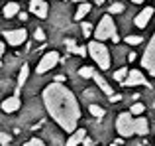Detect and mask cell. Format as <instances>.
I'll return each instance as SVG.
<instances>
[{
  "label": "cell",
  "instance_id": "cell-1",
  "mask_svg": "<svg viewBox=\"0 0 155 146\" xmlns=\"http://www.w3.org/2000/svg\"><path fill=\"white\" fill-rule=\"evenodd\" d=\"M43 105L51 115V119L65 132H73L77 128V123L81 119L79 101L63 83L53 81L43 89Z\"/></svg>",
  "mask_w": 155,
  "mask_h": 146
},
{
  "label": "cell",
  "instance_id": "cell-2",
  "mask_svg": "<svg viewBox=\"0 0 155 146\" xmlns=\"http://www.w3.org/2000/svg\"><path fill=\"white\" fill-rule=\"evenodd\" d=\"M87 51H88V55H91L92 59L96 61V65L100 67V69H110V51H108V47L104 46L102 42H91L88 43V47H87Z\"/></svg>",
  "mask_w": 155,
  "mask_h": 146
},
{
  "label": "cell",
  "instance_id": "cell-3",
  "mask_svg": "<svg viewBox=\"0 0 155 146\" xmlns=\"http://www.w3.org/2000/svg\"><path fill=\"white\" fill-rule=\"evenodd\" d=\"M114 34H116V24H114L112 16H110V14L102 16V18H100V22H98V26H96V30H94V40L104 42V40L112 38Z\"/></svg>",
  "mask_w": 155,
  "mask_h": 146
},
{
  "label": "cell",
  "instance_id": "cell-4",
  "mask_svg": "<svg viewBox=\"0 0 155 146\" xmlns=\"http://www.w3.org/2000/svg\"><path fill=\"white\" fill-rule=\"evenodd\" d=\"M116 130L120 136H124V138H130V136L136 134V130H134V116L132 113H120L116 119Z\"/></svg>",
  "mask_w": 155,
  "mask_h": 146
},
{
  "label": "cell",
  "instance_id": "cell-5",
  "mask_svg": "<svg viewBox=\"0 0 155 146\" xmlns=\"http://www.w3.org/2000/svg\"><path fill=\"white\" fill-rule=\"evenodd\" d=\"M59 63V54L57 51H47L45 55L41 57V61L38 63V67H35V73H47L49 69H53V67Z\"/></svg>",
  "mask_w": 155,
  "mask_h": 146
},
{
  "label": "cell",
  "instance_id": "cell-6",
  "mask_svg": "<svg viewBox=\"0 0 155 146\" xmlns=\"http://www.w3.org/2000/svg\"><path fill=\"white\" fill-rule=\"evenodd\" d=\"M141 65H143V69H147V71L155 77V34H153L151 42H149L147 50H145V54H143Z\"/></svg>",
  "mask_w": 155,
  "mask_h": 146
},
{
  "label": "cell",
  "instance_id": "cell-7",
  "mask_svg": "<svg viewBox=\"0 0 155 146\" xmlns=\"http://www.w3.org/2000/svg\"><path fill=\"white\" fill-rule=\"evenodd\" d=\"M28 38V32L24 28H16V30H6L4 32V42H8L10 46H22Z\"/></svg>",
  "mask_w": 155,
  "mask_h": 146
},
{
  "label": "cell",
  "instance_id": "cell-8",
  "mask_svg": "<svg viewBox=\"0 0 155 146\" xmlns=\"http://www.w3.org/2000/svg\"><path fill=\"white\" fill-rule=\"evenodd\" d=\"M122 85H126V87H136V85L149 87V83H147V79H145V75H143L140 69H130L128 75H126V79L122 81Z\"/></svg>",
  "mask_w": 155,
  "mask_h": 146
},
{
  "label": "cell",
  "instance_id": "cell-9",
  "mask_svg": "<svg viewBox=\"0 0 155 146\" xmlns=\"http://www.w3.org/2000/svg\"><path fill=\"white\" fill-rule=\"evenodd\" d=\"M30 12L35 14L38 18H47L49 14V6L45 0H30Z\"/></svg>",
  "mask_w": 155,
  "mask_h": 146
},
{
  "label": "cell",
  "instance_id": "cell-10",
  "mask_svg": "<svg viewBox=\"0 0 155 146\" xmlns=\"http://www.w3.org/2000/svg\"><path fill=\"white\" fill-rule=\"evenodd\" d=\"M153 12H155V8H151V6L143 8V10H141L140 14L136 16V18H134V24H136V28H141V30H143V28L149 24V20L153 18Z\"/></svg>",
  "mask_w": 155,
  "mask_h": 146
},
{
  "label": "cell",
  "instance_id": "cell-11",
  "mask_svg": "<svg viewBox=\"0 0 155 146\" xmlns=\"http://www.w3.org/2000/svg\"><path fill=\"white\" fill-rule=\"evenodd\" d=\"M20 105H22V101H20V95H14V97H8V99L2 101V111L4 113H16L20 109Z\"/></svg>",
  "mask_w": 155,
  "mask_h": 146
},
{
  "label": "cell",
  "instance_id": "cell-12",
  "mask_svg": "<svg viewBox=\"0 0 155 146\" xmlns=\"http://www.w3.org/2000/svg\"><path fill=\"white\" fill-rule=\"evenodd\" d=\"M134 130H136V134H140V136H145L149 132V124H147V120H145V116H136L134 119Z\"/></svg>",
  "mask_w": 155,
  "mask_h": 146
},
{
  "label": "cell",
  "instance_id": "cell-13",
  "mask_svg": "<svg viewBox=\"0 0 155 146\" xmlns=\"http://www.w3.org/2000/svg\"><path fill=\"white\" fill-rule=\"evenodd\" d=\"M84 136H87V130H84V128H75V130L71 132V136L67 138V146H79L84 140Z\"/></svg>",
  "mask_w": 155,
  "mask_h": 146
},
{
  "label": "cell",
  "instance_id": "cell-14",
  "mask_svg": "<svg viewBox=\"0 0 155 146\" xmlns=\"http://www.w3.org/2000/svg\"><path fill=\"white\" fill-rule=\"evenodd\" d=\"M18 12H20L18 2H6V6L2 8V16H4V18H14Z\"/></svg>",
  "mask_w": 155,
  "mask_h": 146
},
{
  "label": "cell",
  "instance_id": "cell-15",
  "mask_svg": "<svg viewBox=\"0 0 155 146\" xmlns=\"http://www.w3.org/2000/svg\"><path fill=\"white\" fill-rule=\"evenodd\" d=\"M92 79L96 81V85H98V87L102 89V91L106 93V95H108V97H112V87L108 85V81H106L104 77L100 75V73H94V75H92Z\"/></svg>",
  "mask_w": 155,
  "mask_h": 146
},
{
  "label": "cell",
  "instance_id": "cell-16",
  "mask_svg": "<svg viewBox=\"0 0 155 146\" xmlns=\"http://www.w3.org/2000/svg\"><path fill=\"white\" fill-rule=\"evenodd\" d=\"M88 12H91V4H88V2H81V4H79V8H77V12H75V20L79 22V20H81V18H84Z\"/></svg>",
  "mask_w": 155,
  "mask_h": 146
},
{
  "label": "cell",
  "instance_id": "cell-17",
  "mask_svg": "<svg viewBox=\"0 0 155 146\" xmlns=\"http://www.w3.org/2000/svg\"><path fill=\"white\" fill-rule=\"evenodd\" d=\"M28 75H30V65H28V63H24L22 69H20V73H18V89L28 81Z\"/></svg>",
  "mask_w": 155,
  "mask_h": 146
},
{
  "label": "cell",
  "instance_id": "cell-18",
  "mask_svg": "<svg viewBox=\"0 0 155 146\" xmlns=\"http://www.w3.org/2000/svg\"><path fill=\"white\" fill-rule=\"evenodd\" d=\"M88 111H91V115L92 116H96V119H104V109L102 107H98V105H91V107H88Z\"/></svg>",
  "mask_w": 155,
  "mask_h": 146
},
{
  "label": "cell",
  "instance_id": "cell-19",
  "mask_svg": "<svg viewBox=\"0 0 155 146\" xmlns=\"http://www.w3.org/2000/svg\"><path fill=\"white\" fill-rule=\"evenodd\" d=\"M143 105L141 103H136V105H132V109H130V113H132V116H140V115H143Z\"/></svg>",
  "mask_w": 155,
  "mask_h": 146
},
{
  "label": "cell",
  "instance_id": "cell-20",
  "mask_svg": "<svg viewBox=\"0 0 155 146\" xmlns=\"http://www.w3.org/2000/svg\"><path fill=\"white\" fill-rule=\"evenodd\" d=\"M110 16L112 14H120V12H124V4L122 2H114V4H110Z\"/></svg>",
  "mask_w": 155,
  "mask_h": 146
},
{
  "label": "cell",
  "instance_id": "cell-21",
  "mask_svg": "<svg viewBox=\"0 0 155 146\" xmlns=\"http://www.w3.org/2000/svg\"><path fill=\"white\" fill-rule=\"evenodd\" d=\"M124 42H126V43H130V46H137V43L143 42V38H141V36H126Z\"/></svg>",
  "mask_w": 155,
  "mask_h": 146
},
{
  "label": "cell",
  "instance_id": "cell-22",
  "mask_svg": "<svg viewBox=\"0 0 155 146\" xmlns=\"http://www.w3.org/2000/svg\"><path fill=\"white\" fill-rule=\"evenodd\" d=\"M126 75H128V69H126V67H122V69H118L116 73H112V77H114L116 81H120V83L126 79Z\"/></svg>",
  "mask_w": 155,
  "mask_h": 146
},
{
  "label": "cell",
  "instance_id": "cell-23",
  "mask_svg": "<svg viewBox=\"0 0 155 146\" xmlns=\"http://www.w3.org/2000/svg\"><path fill=\"white\" fill-rule=\"evenodd\" d=\"M79 73H81V77H84V79H91V77L94 75V69H92V67H81Z\"/></svg>",
  "mask_w": 155,
  "mask_h": 146
},
{
  "label": "cell",
  "instance_id": "cell-24",
  "mask_svg": "<svg viewBox=\"0 0 155 146\" xmlns=\"http://www.w3.org/2000/svg\"><path fill=\"white\" fill-rule=\"evenodd\" d=\"M81 28H83V36H84V38H88V36L92 34V24L83 22V24H81Z\"/></svg>",
  "mask_w": 155,
  "mask_h": 146
},
{
  "label": "cell",
  "instance_id": "cell-25",
  "mask_svg": "<svg viewBox=\"0 0 155 146\" xmlns=\"http://www.w3.org/2000/svg\"><path fill=\"white\" fill-rule=\"evenodd\" d=\"M10 142H12V136H10V134H6L4 130H0V144L6 146V144H10Z\"/></svg>",
  "mask_w": 155,
  "mask_h": 146
},
{
  "label": "cell",
  "instance_id": "cell-26",
  "mask_svg": "<svg viewBox=\"0 0 155 146\" xmlns=\"http://www.w3.org/2000/svg\"><path fill=\"white\" fill-rule=\"evenodd\" d=\"M34 38L38 40V42H43V40H45V32H43L41 28H38V30L34 32Z\"/></svg>",
  "mask_w": 155,
  "mask_h": 146
},
{
  "label": "cell",
  "instance_id": "cell-27",
  "mask_svg": "<svg viewBox=\"0 0 155 146\" xmlns=\"http://www.w3.org/2000/svg\"><path fill=\"white\" fill-rule=\"evenodd\" d=\"M24 146H45V144H43V140H39V138H31V140H28Z\"/></svg>",
  "mask_w": 155,
  "mask_h": 146
},
{
  "label": "cell",
  "instance_id": "cell-28",
  "mask_svg": "<svg viewBox=\"0 0 155 146\" xmlns=\"http://www.w3.org/2000/svg\"><path fill=\"white\" fill-rule=\"evenodd\" d=\"M65 43H67V47H69V51H73V50H75V40H65Z\"/></svg>",
  "mask_w": 155,
  "mask_h": 146
},
{
  "label": "cell",
  "instance_id": "cell-29",
  "mask_svg": "<svg viewBox=\"0 0 155 146\" xmlns=\"http://www.w3.org/2000/svg\"><path fill=\"white\" fill-rule=\"evenodd\" d=\"M73 54H77V55H84V54H87V50H84V47H75V50H73Z\"/></svg>",
  "mask_w": 155,
  "mask_h": 146
},
{
  "label": "cell",
  "instance_id": "cell-30",
  "mask_svg": "<svg viewBox=\"0 0 155 146\" xmlns=\"http://www.w3.org/2000/svg\"><path fill=\"white\" fill-rule=\"evenodd\" d=\"M83 144L84 146H94V142H92L91 138H88V136H84V140H83Z\"/></svg>",
  "mask_w": 155,
  "mask_h": 146
},
{
  "label": "cell",
  "instance_id": "cell-31",
  "mask_svg": "<svg viewBox=\"0 0 155 146\" xmlns=\"http://www.w3.org/2000/svg\"><path fill=\"white\" fill-rule=\"evenodd\" d=\"M2 55H4V42L0 40V65H2Z\"/></svg>",
  "mask_w": 155,
  "mask_h": 146
},
{
  "label": "cell",
  "instance_id": "cell-32",
  "mask_svg": "<svg viewBox=\"0 0 155 146\" xmlns=\"http://www.w3.org/2000/svg\"><path fill=\"white\" fill-rule=\"evenodd\" d=\"M18 14H20V20H28V14H26V12H18Z\"/></svg>",
  "mask_w": 155,
  "mask_h": 146
},
{
  "label": "cell",
  "instance_id": "cell-33",
  "mask_svg": "<svg viewBox=\"0 0 155 146\" xmlns=\"http://www.w3.org/2000/svg\"><path fill=\"white\" fill-rule=\"evenodd\" d=\"M55 81H57V83H63V81H65V75H57Z\"/></svg>",
  "mask_w": 155,
  "mask_h": 146
},
{
  "label": "cell",
  "instance_id": "cell-34",
  "mask_svg": "<svg viewBox=\"0 0 155 146\" xmlns=\"http://www.w3.org/2000/svg\"><path fill=\"white\" fill-rule=\"evenodd\" d=\"M112 42H114V43H116V42H120V36H118V34H114V36H112Z\"/></svg>",
  "mask_w": 155,
  "mask_h": 146
},
{
  "label": "cell",
  "instance_id": "cell-35",
  "mask_svg": "<svg viewBox=\"0 0 155 146\" xmlns=\"http://www.w3.org/2000/svg\"><path fill=\"white\" fill-rule=\"evenodd\" d=\"M132 2H136V4H141V2H143V0H132Z\"/></svg>",
  "mask_w": 155,
  "mask_h": 146
},
{
  "label": "cell",
  "instance_id": "cell-36",
  "mask_svg": "<svg viewBox=\"0 0 155 146\" xmlns=\"http://www.w3.org/2000/svg\"><path fill=\"white\" fill-rule=\"evenodd\" d=\"M110 146H120V144H116V142H112V144H110Z\"/></svg>",
  "mask_w": 155,
  "mask_h": 146
},
{
  "label": "cell",
  "instance_id": "cell-37",
  "mask_svg": "<svg viewBox=\"0 0 155 146\" xmlns=\"http://www.w3.org/2000/svg\"><path fill=\"white\" fill-rule=\"evenodd\" d=\"M81 2H87V0H79V4H81Z\"/></svg>",
  "mask_w": 155,
  "mask_h": 146
},
{
  "label": "cell",
  "instance_id": "cell-38",
  "mask_svg": "<svg viewBox=\"0 0 155 146\" xmlns=\"http://www.w3.org/2000/svg\"><path fill=\"white\" fill-rule=\"evenodd\" d=\"M98 2H104V0H98Z\"/></svg>",
  "mask_w": 155,
  "mask_h": 146
}]
</instances>
